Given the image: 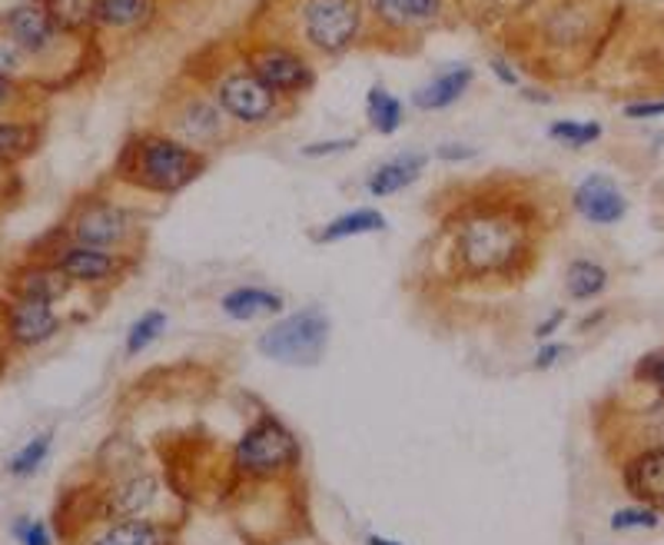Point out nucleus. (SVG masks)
<instances>
[{"mask_svg":"<svg viewBox=\"0 0 664 545\" xmlns=\"http://www.w3.org/2000/svg\"><path fill=\"white\" fill-rule=\"evenodd\" d=\"M121 170L130 183H137L150 193L173 196V193L186 190L206 170V157L199 150H193L186 140H173L163 134H144L137 140H130Z\"/></svg>","mask_w":664,"mask_h":545,"instance_id":"nucleus-1","label":"nucleus"},{"mask_svg":"<svg viewBox=\"0 0 664 545\" xmlns=\"http://www.w3.org/2000/svg\"><path fill=\"white\" fill-rule=\"evenodd\" d=\"M525 230L502 213L476 216L459 234V260L469 273H502L522 253Z\"/></svg>","mask_w":664,"mask_h":545,"instance_id":"nucleus-2","label":"nucleus"},{"mask_svg":"<svg viewBox=\"0 0 664 545\" xmlns=\"http://www.w3.org/2000/svg\"><path fill=\"white\" fill-rule=\"evenodd\" d=\"M329 343V319L319 309H299L260 337V353L286 363V366H312L325 353Z\"/></svg>","mask_w":664,"mask_h":545,"instance_id":"nucleus-3","label":"nucleus"},{"mask_svg":"<svg viewBox=\"0 0 664 545\" xmlns=\"http://www.w3.org/2000/svg\"><path fill=\"white\" fill-rule=\"evenodd\" d=\"M299 21L309 47L340 57L356 44L363 31V4L359 0H306Z\"/></svg>","mask_w":664,"mask_h":545,"instance_id":"nucleus-4","label":"nucleus"},{"mask_svg":"<svg viewBox=\"0 0 664 545\" xmlns=\"http://www.w3.org/2000/svg\"><path fill=\"white\" fill-rule=\"evenodd\" d=\"M299 459L296 435L273 416H263L237 446V466L247 476H279Z\"/></svg>","mask_w":664,"mask_h":545,"instance_id":"nucleus-5","label":"nucleus"},{"mask_svg":"<svg viewBox=\"0 0 664 545\" xmlns=\"http://www.w3.org/2000/svg\"><path fill=\"white\" fill-rule=\"evenodd\" d=\"M216 103L230 121L256 127L276 117L279 93H273L253 70H237L216 83Z\"/></svg>","mask_w":664,"mask_h":545,"instance_id":"nucleus-6","label":"nucleus"},{"mask_svg":"<svg viewBox=\"0 0 664 545\" xmlns=\"http://www.w3.org/2000/svg\"><path fill=\"white\" fill-rule=\"evenodd\" d=\"M250 70H253L273 93H279V96L306 93V90L316 83L312 67H309L299 54H293V50H286V47H263V50H256L253 60H250Z\"/></svg>","mask_w":664,"mask_h":545,"instance_id":"nucleus-7","label":"nucleus"},{"mask_svg":"<svg viewBox=\"0 0 664 545\" xmlns=\"http://www.w3.org/2000/svg\"><path fill=\"white\" fill-rule=\"evenodd\" d=\"M70 234H73V243H80V247L110 250V247H121L124 237L130 234V216L114 203L93 200V203L80 206Z\"/></svg>","mask_w":664,"mask_h":545,"instance_id":"nucleus-8","label":"nucleus"},{"mask_svg":"<svg viewBox=\"0 0 664 545\" xmlns=\"http://www.w3.org/2000/svg\"><path fill=\"white\" fill-rule=\"evenodd\" d=\"M8 330L18 347L31 350L47 343L60 330V316L54 313V303L47 299H18L8 316Z\"/></svg>","mask_w":664,"mask_h":545,"instance_id":"nucleus-9","label":"nucleus"},{"mask_svg":"<svg viewBox=\"0 0 664 545\" xmlns=\"http://www.w3.org/2000/svg\"><path fill=\"white\" fill-rule=\"evenodd\" d=\"M575 209L585 216L588 224H598V227H611L618 224L621 216L628 213V203L621 196V190L615 186L611 177H588L579 190H575Z\"/></svg>","mask_w":664,"mask_h":545,"instance_id":"nucleus-10","label":"nucleus"},{"mask_svg":"<svg viewBox=\"0 0 664 545\" xmlns=\"http://www.w3.org/2000/svg\"><path fill=\"white\" fill-rule=\"evenodd\" d=\"M224 127H227V114L219 111V103H209L203 96H193L180 106L176 114V130L180 137L193 147H206V144H216L224 137Z\"/></svg>","mask_w":664,"mask_h":545,"instance_id":"nucleus-11","label":"nucleus"},{"mask_svg":"<svg viewBox=\"0 0 664 545\" xmlns=\"http://www.w3.org/2000/svg\"><path fill=\"white\" fill-rule=\"evenodd\" d=\"M57 270L70 280V283H103L110 276H117L121 260L110 250H96V247H67L57 253Z\"/></svg>","mask_w":664,"mask_h":545,"instance_id":"nucleus-12","label":"nucleus"},{"mask_svg":"<svg viewBox=\"0 0 664 545\" xmlns=\"http://www.w3.org/2000/svg\"><path fill=\"white\" fill-rule=\"evenodd\" d=\"M472 80H476L472 67H466V64L446 67L442 73H435L425 87H419L412 93V103L419 106V111H446V106H453L456 100L466 96Z\"/></svg>","mask_w":664,"mask_h":545,"instance_id":"nucleus-13","label":"nucleus"},{"mask_svg":"<svg viewBox=\"0 0 664 545\" xmlns=\"http://www.w3.org/2000/svg\"><path fill=\"white\" fill-rule=\"evenodd\" d=\"M8 34L27 50V54H44L57 41V24L41 4H21L8 14Z\"/></svg>","mask_w":664,"mask_h":545,"instance_id":"nucleus-14","label":"nucleus"},{"mask_svg":"<svg viewBox=\"0 0 664 545\" xmlns=\"http://www.w3.org/2000/svg\"><path fill=\"white\" fill-rule=\"evenodd\" d=\"M625 486L644 506H664V446L641 453L625 469Z\"/></svg>","mask_w":664,"mask_h":545,"instance_id":"nucleus-15","label":"nucleus"},{"mask_svg":"<svg viewBox=\"0 0 664 545\" xmlns=\"http://www.w3.org/2000/svg\"><path fill=\"white\" fill-rule=\"evenodd\" d=\"M425 163H428L425 154H399V157L386 160L382 167L373 170V177H369V193H373V196H392V193L412 186V183L422 177Z\"/></svg>","mask_w":664,"mask_h":545,"instance_id":"nucleus-16","label":"nucleus"},{"mask_svg":"<svg viewBox=\"0 0 664 545\" xmlns=\"http://www.w3.org/2000/svg\"><path fill=\"white\" fill-rule=\"evenodd\" d=\"M373 11L399 27H425L442 18V0H373Z\"/></svg>","mask_w":664,"mask_h":545,"instance_id":"nucleus-17","label":"nucleus"},{"mask_svg":"<svg viewBox=\"0 0 664 545\" xmlns=\"http://www.w3.org/2000/svg\"><path fill=\"white\" fill-rule=\"evenodd\" d=\"M67 286H70V280L57 266H31V270L18 273L14 293H18V299H47V303H57L67 293Z\"/></svg>","mask_w":664,"mask_h":545,"instance_id":"nucleus-18","label":"nucleus"},{"mask_svg":"<svg viewBox=\"0 0 664 545\" xmlns=\"http://www.w3.org/2000/svg\"><path fill=\"white\" fill-rule=\"evenodd\" d=\"M279 309H283V296L270 293L263 286H240L224 296V313L233 319H256V316H270Z\"/></svg>","mask_w":664,"mask_h":545,"instance_id":"nucleus-19","label":"nucleus"},{"mask_svg":"<svg viewBox=\"0 0 664 545\" xmlns=\"http://www.w3.org/2000/svg\"><path fill=\"white\" fill-rule=\"evenodd\" d=\"M153 14V0H93V21L103 27H137Z\"/></svg>","mask_w":664,"mask_h":545,"instance_id":"nucleus-20","label":"nucleus"},{"mask_svg":"<svg viewBox=\"0 0 664 545\" xmlns=\"http://www.w3.org/2000/svg\"><path fill=\"white\" fill-rule=\"evenodd\" d=\"M87 545H163V535L147 519H117L100 535H93Z\"/></svg>","mask_w":664,"mask_h":545,"instance_id":"nucleus-21","label":"nucleus"},{"mask_svg":"<svg viewBox=\"0 0 664 545\" xmlns=\"http://www.w3.org/2000/svg\"><path fill=\"white\" fill-rule=\"evenodd\" d=\"M386 230V216L379 209H353L340 220H332L322 234L319 243H332V240H350V237H363V234H382Z\"/></svg>","mask_w":664,"mask_h":545,"instance_id":"nucleus-22","label":"nucleus"},{"mask_svg":"<svg viewBox=\"0 0 664 545\" xmlns=\"http://www.w3.org/2000/svg\"><path fill=\"white\" fill-rule=\"evenodd\" d=\"M366 117L376 134H396L402 127V100L392 96L386 87H373L366 96Z\"/></svg>","mask_w":664,"mask_h":545,"instance_id":"nucleus-23","label":"nucleus"},{"mask_svg":"<svg viewBox=\"0 0 664 545\" xmlns=\"http://www.w3.org/2000/svg\"><path fill=\"white\" fill-rule=\"evenodd\" d=\"M565 286L572 299H592L608 286V270L595 260H575L565 273Z\"/></svg>","mask_w":664,"mask_h":545,"instance_id":"nucleus-24","label":"nucleus"},{"mask_svg":"<svg viewBox=\"0 0 664 545\" xmlns=\"http://www.w3.org/2000/svg\"><path fill=\"white\" fill-rule=\"evenodd\" d=\"M153 492H157L153 479H150V476H137V479H127V482L114 492L110 506H114V515H121V519H140V512L150 506Z\"/></svg>","mask_w":664,"mask_h":545,"instance_id":"nucleus-25","label":"nucleus"},{"mask_svg":"<svg viewBox=\"0 0 664 545\" xmlns=\"http://www.w3.org/2000/svg\"><path fill=\"white\" fill-rule=\"evenodd\" d=\"M57 31H83L93 24V0H41Z\"/></svg>","mask_w":664,"mask_h":545,"instance_id":"nucleus-26","label":"nucleus"},{"mask_svg":"<svg viewBox=\"0 0 664 545\" xmlns=\"http://www.w3.org/2000/svg\"><path fill=\"white\" fill-rule=\"evenodd\" d=\"M163 330H167V313H163V309H147V313L130 326V333H127V356L144 353Z\"/></svg>","mask_w":664,"mask_h":545,"instance_id":"nucleus-27","label":"nucleus"},{"mask_svg":"<svg viewBox=\"0 0 664 545\" xmlns=\"http://www.w3.org/2000/svg\"><path fill=\"white\" fill-rule=\"evenodd\" d=\"M548 137L579 150V147H588L602 137V124H595V121H556L548 127Z\"/></svg>","mask_w":664,"mask_h":545,"instance_id":"nucleus-28","label":"nucleus"},{"mask_svg":"<svg viewBox=\"0 0 664 545\" xmlns=\"http://www.w3.org/2000/svg\"><path fill=\"white\" fill-rule=\"evenodd\" d=\"M50 443H54V435L50 432H44V435H34V440L21 450V453H14V459L8 463V473L11 476H18V479H24V476H34L37 469H41V463L47 459V453H50Z\"/></svg>","mask_w":664,"mask_h":545,"instance_id":"nucleus-29","label":"nucleus"},{"mask_svg":"<svg viewBox=\"0 0 664 545\" xmlns=\"http://www.w3.org/2000/svg\"><path fill=\"white\" fill-rule=\"evenodd\" d=\"M34 144V130L24 124H0V160L24 157Z\"/></svg>","mask_w":664,"mask_h":545,"instance_id":"nucleus-30","label":"nucleus"},{"mask_svg":"<svg viewBox=\"0 0 664 545\" xmlns=\"http://www.w3.org/2000/svg\"><path fill=\"white\" fill-rule=\"evenodd\" d=\"M657 525V512L641 506V509H618L611 515V529L621 532V529H654Z\"/></svg>","mask_w":664,"mask_h":545,"instance_id":"nucleus-31","label":"nucleus"},{"mask_svg":"<svg viewBox=\"0 0 664 545\" xmlns=\"http://www.w3.org/2000/svg\"><path fill=\"white\" fill-rule=\"evenodd\" d=\"M14 535L21 538V545H50V532L44 522L34 519H18L14 522Z\"/></svg>","mask_w":664,"mask_h":545,"instance_id":"nucleus-32","label":"nucleus"},{"mask_svg":"<svg viewBox=\"0 0 664 545\" xmlns=\"http://www.w3.org/2000/svg\"><path fill=\"white\" fill-rule=\"evenodd\" d=\"M24 47L14 41V37H8V41H0V77H11V73H18L21 70V64H24Z\"/></svg>","mask_w":664,"mask_h":545,"instance_id":"nucleus-33","label":"nucleus"},{"mask_svg":"<svg viewBox=\"0 0 664 545\" xmlns=\"http://www.w3.org/2000/svg\"><path fill=\"white\" fill-rule=\"evenodd\" d=\"M625 117L631 121H651V117H664V100H648V103H628Z\"/></svg>","mask_w":664,"mask_h":545,"instance_id":"nucleus-34","label":"nucleus"},{"mask_svg":"<svg viewBox=\"0 0 664 545\" xmlns=\"http://www.w3.org/2000/svg\"><path fill=\"white\" fill-rule=\"evenodd\" d=\"M356 140L353 137H343V140H325V144H309L302 147V157H325V154H343V150H353Z\"/></svg>","mask_w":664,"mask_h":545,"instance_id":"nucleus-35","label":"nucleus"},{"mask_svg":"<svg viewBox=\"0 0 664 545\" xmlns=\"http://www.w3.org/2000/svg\"><path fill=\"white\" fill-rule=\"evenodd\" d=\"M559 356H565V347L562 343H548V347H541L538 350V356H535V370H548V366H556V360Z\"/></svg>","mask_w":664,"mask_h":545,"instance_id":"nucleus-36","label":"nucleus"},{"mask_svg":"<svg viewBox=\"0 0 664 545\" xmlns=\"http://www.w3.org/2000/svg\"><path fill=\"white\" fill-rule=\"evenodd\" d=\"M492 70H495V77H499L502 83H508V87H518V73H515V70H512V67H508V64H505L502 57H495V60H492Z\"/></svg>","mask_w":664,"mask_h":545,"instance_id":"nucleus-37","label":"nucleus"},{"mask_svg":"<svg viewBox=\"0 0 664 545\" xmlns=\"http://www.w3.org/2000/svg\"><path fill=\"white\" fill-rule=\"evenodd\" d=\"M476 157V150L469 147H438V160H469Z\"/></svg>","mask_w":664,"mask_h":545,"instance_id":"nucleus-38","label":"nucleus"},{"mask_svg":"<svg viewBox=\"0 0 664 545\" xmlns=\"http://www.w3.org/2000/svg\"><path fill=\"white\" fill-rule=\"evenodd\" d=\"M562 319H565V313L559 309V313H556V316H551L548 322H541V326H538V330H535V337H538V340L551 337V333H556V330H559V322H562Z\"/></svg>","mask_w":664,"mask_h":545,"instance_id":"nucleus-39","label":"nucleus"},{"mask_svg":"<svg viewBox=\"0 0 664 545\" xmlns=\"http://www.w3.org/2000/svg\"><path fill=\"white\" fill-rule=\"evenodd\" d=\"M648 376L664 389V353L661 356H654V360H648Z\"/></svg>","mask_w":664,"mask_h":545,"instance_id":"nucleus-40","label":"nucleus"},{"mask_svg":"<svg viewBox=\"0 0 664 545\" xmlns=\"http://www.w3.org/2000/svg\"><path fill=\"white\" fill-rule=\"evenodd\" d=\"M11 100V83H8V77H0V106H4Z\"/></svg>","mask_w":664,"mask_h":545,"instance_id":"nucleus-41","label":"nucleus"},{"mask_svg":"<svg viewBox=\"0 0 664 545\" xmlns=\"http://www.w3.org/2000/svg\"><path fill=\"white\" fill-rule=\"evenodd\" d=\"M369 545H399L392 538H382V535H369Z\"/></svg>","mask_w":664,"mask_h":545,"instance_id":"nucleus-42","label":"nucleus"}]
</instances>
